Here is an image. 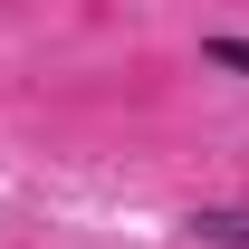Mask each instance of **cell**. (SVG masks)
<instances>
[{"mask_svg": "<svg viewBox=\"0 0 249 249\" xmlns=\"http://www.w3.org/2000/svg\"><path fill=\"white\" fill-rule=\"evenodd\" d=\"M182 240H201V249H249V201H192V211H182Z\"/></svg>", "mask_w": 249, "mask_h": 249, "instance_id": "cell-1", "label": "cell"}, {"mask_svg": "<svg viewBox=\"0 0 249 249\" xmlns=\"http://www.w3.org/2000/svg\"><path fill=\"white\" fill-rule=\"evenodd\" d=\"M201 67H220V77H249V29H201Z\"/></svg>", "mask_w": 249, "mask_h": 249, "instance_id": "cell-2", "label": "cell"}]
</instances>
